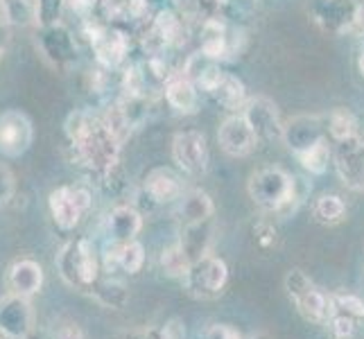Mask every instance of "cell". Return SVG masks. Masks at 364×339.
Returning a JSON list of instances; mask_svg holds the SVG:
<instances>
[{
	"label": "cell",
	"instance_id": "obj_1",
	"mask_svg": "<svg viewBox=\"0 0 364 339\" xmlns=\"http://www.w3.org/2000/svg\"><path fill=\"white\" fill-rule=\"evenodd\" d=\"M64 131L75 154V163L95 177L100 183L109 172L120 166L122 143L114 136L102 116H95L93 111L77 109L68 113L64 122Z\"/></svg>",
	"mask_w": 364,
	"mask_h": 339
},
{
	"label": "cell",
	"instance_id": "obj_2",
	"mask_svg": "<svg viewBox=\"0 0 364 339\" xmlns=\"http://www.w3.org/2000/svg\"><path fill=\"white\" fill-rule=\"evenodd\" d=\"M249 199L262 212H272L279 217H290L304 204L308 188L299 177L281 166H267L251 172L247 181Z\"/></svg>",
	"mask_w": 364,
	"mask_h": 339
},
{
	"label": "cell",
	"instance_id": "obj_3",
	"mask_svg": "<svg viewBox=\"0 0 364 339\" xmlns=\"http://www.w3.org/2000/svg\"><path fill=\"white\" fill-rule=\"evenodd\" d=\"M57 271L73 290L89 292L102 279V258L95 242L89 237L68 240L57 254Z\"/></svg>",
	"mask_w": 364,
	"mask_h": 339
},
{
	"label": "cell",
	"instance_id": "obj_4",
	"mask_svg": "<svg viewBox=\"0 0 364 339\" xmlns=\"http://www.w3.org/2000/svg\"><path fill=\"white\" fill-rule=\"evenodd\" d=\"M93 208V193L86 183H64L48 197V210L59 231H75Z\"/></svg>",
	"mask_w": 364,
	"mask_h": 339
},
{
	"label": "cell",
	"instance_id": "obj_5",
	"mask_svg": "<svg viewBox=\"0 0 364 339\" xmlns=\"http://www.w3.org/2000/svg\"><path fill=\"white\" fill-rule=\"evenodd\" d=\"M36 48H39L41 57L48 64L57 70L68 72L77 66V61H80L77 39H75V34L68 25H64V21L36 30Z\"/></svg>",
	"mask_w": 364,
	"mask_h": 339
},
{
	"label": "cell",
	"instance_id": "obj_6",
	"mask_svg": "<svg viewBox=\"0 0 364 339\" xmlns=\"http://www.w3.org/2000/svg\"><path fill=\"white\" fill-rule=\"evenodd\" d=\"M227 283H229V265L220 256L213 254L195 260L183 279L186 292L202 301L218 298L227 290Z\"/></svg>",
	"mask_w": 364,
	"mask_h": 339
},
{
	"label": "cell",
	"instance_id": "obj_7",
	"mask_svg": "<svg viewBox=\"0 0 364 339\" xmlns=\"http://www.w3.org/2000/svg\"><path fill=\"white\" fill-rule=\"evenodd\" d=\"M172 161L191 179L204 177L210 163L206 136L199 129H183L172 136Z\"/></svg>",
	"mask_w": 364,
	"mask_h": 339
},
{
	"label": "cell",
	"instance_id": "obj_8",
	"mask_svg": "<svg viewBox=\"0 0 364 339\" xmlns=\"http://www.w3.org/2000/svg\"><path fill=\"white\" fill-rule=\"evenodd\" d=\"M91 48L100 68L118 70L127 64L132 39L118 25H95L91 30Z\"/></svg>",
	"mask_w": 364,
	"mask_h": 339
},
{
	"label": "cell",
	"instance_id": "obj_9",
	"mask_svg": "<svg viewBox=\"0 0 364 339\" xmlns=\"http://www.w3.org/2000/svg\"><path fill=\"white\" fill-rule=\"evenodd\" d=\"M34 143L32 118L21 109H7L0 113V156L21 158Z\"/></svg>",
	"mask_w": 364,
	"mask_h": 339
},
{
	"label": "cell",
	"instance_id": "obj_10",
	"mask_svg": "<svg viewBox=\"0 0 364 339\" xmlns=\"http://www.w3.org/2000/svg\"><path fill=\"white\" fill-rule=\"evenodd\" d=\"M197 50H202L204 55L218 61L233 59V55L240 53V48H237V30H233L222 16H208L199 23Z\"/></svg>",
	"mask_w": 364,
	"mask_h": 339
},
{
	"label": "cell",
	"instance_id": "obj_11",
	"mask_svg": "<svg viewBox=\"0 0 364 339\" xmlns=\"http://www.w3.org/2000/svg\"><path fill=\"white\" fill-rule=\"evenodd\" d=\"M333 166L340 181L353 193H364V136L333 143Z\"/></svg>",
	"mask_w": 364,
	"mask_h": 339
},
{
	"label": "cell",
	"instance_id": "obj_12",
	"mask_svg": "<svg viewBox=\"0 0 364 339\" xmlns=\"http://www.w3.org/2000/svg\"><path fill=\"white\" fill-rule=\"evenodd\" d=\"M323 138H328V129H326V116H319V113H301V116H292L283 122L281 143L294 156L317 145Z\"/></svg>",
	"mask_w": 364,
	"mask_h": 339
},
{
	"label": "cell",
	"instance_id": "obj_13",
	"mask_svg": "<svg viewBox=\"0 0 364 339\" xmlns=\"http://www.w3.org/2000/svg\"><path fill=\"white\" fill-rule=\"evenodd\" d=\"M240 113L247 118L249 127L256 131L260 143L283 141V120L274 99L265 95H249Z\"/></svg>",
	"mask_w": 364,
	"mask_h": 339
},
{
	"label": "cell",
	"instance_id": "obj_14",
	"mask_svg": "<svg viewBox=\"0 0 364 339\" xmlns=\"http://www.w3.org/2000/svg\"><path fill=\"white\" fill-rule=\"evenodd\" d=\"M218 145L227 156L245 158L256 152L260 141L256 131L249 127V122L242 113H229L218 129Z\"/></svg>",
	"mask_w": 364,
	"mask_h": 339
},
{
	"label": "cell",
	"instance_id": "obj_15",
	"mask_svg": "<svg viewBox=\"0 0 364 339\" xmlns=\"http://www.w3.org/2000/svg\"><path fill=\"white\" fill-rule=\"evenodd\" d=\"M358 5V0H312L308 11L323 32L342 36L350 34Z\"/></svg>",
	"mask_w": 364,
	"mask_h": 339
},
{
	"label": "cell",
	"instance_id": "obj_16",
	"mask_svg": "<svg viewBox=\"0 0 364 339\" xmlns=\"http://www.w3.org/2000/svg\"><path fill=\"white\" fill-rule=\"evenodd\" d=\"M34 330V308L30 298L5 294L0 298V333L5 339H28Z\"/></svg>",
	"mask_w": 364,
	"mask_h": 339
},
{
	"label": "cell",
	"instance_id": "obj_17",
	"mask_svg": "<svg viewBox=\"0 0 364 339\" xmlns=\"http://www.w3.org/2000/svg\"><path fill=\"white\" fill-rule=\"evenodd\" d=\"M183 193L186 188L181 174H177L172 168H152L141 183V197L147 199L149 206L177 204Z\"/></svg>",
	"mask_w": 364,
	"mask_h": 339
},
{
	"label": "cell",
	"instance_id": "obj_18",
	"mask_svg": "<svg viewBox=\"0 0 364 339\" xmlns=\"http://www.w3.org/2000/svg\"><path fill=\"white\" fill-rule=\"evenodd\" d=\"M143 231V210L134 204H118L105 217V235L107 240L127 244L138 240V233Z\"/></svg>",
	"mask_w": 364,
	"mask_h": 339
},
{
	"label": "cell",
	"instance_id": "obj_19",
	"mask_svg": "<svg viewBox=\"0 0 364 339\" xmlns=\"http://www.w3.org/2000/svg\"><path fill=\"white\" fill-rule=\"evenodd\" d=\"M199 95L202 91L186 77L181 68L174 70L163 86V99L179 116H195L199 111Z\"/></svg>",
	"mask_w": 364,
	"mask_h": 339
},
{
	"label": "cell",
	"instance_id": "obj_20",
	"mask_svg": "<svg viewBox=\"0 0 364 339\" xmlns=\"http://www.w3.org/2000/svg\"><path fill=\"white\" fill-rule=\"evenodd\" d=\"M43 267L32 258H18L7 269V290L25 298H32L43 287Z\"/></svg>",
	"mask_w": 364,
	"mask_h": 339
},
{
	"label": "cell",
	"instance_id": "obj_21",
	"mask_svg": "<svg viewBox=\"0 0 364 339\" xmlns=\"http://www.w3.org/2000/svg\"><path fill=\"white\" fill-rule=\"evenodd\" d=\"M183 75L191 80L202 93H210V89L220 82V77L224 75V68L220 66L218 59H210L208 55H204L202 50H195L186 59L181 66Z\"/></svg>",
	"mask_w": 364,
	"mask_h": 339
},
{
	"label": "cell",
	"instance_id": "obj_22",
	"mask_svg": "<svg viewBox=\"0 0 364 339\" xmlns=\"http://www.w3.org/2000/svg\"><path fill=\"white\" fill-rule=\"evenodd\" d=\"M177 242L183 249V254L191 258V262L213 254V242H215V222L204 220V222H197V224L181 226Z\"/></svg>",
	"mask_w": 364,
	"mask_h": 339
},
{
	"label": "cell",
	"instance_id": "obj_23",
	"mask_svg": "<svg viewBox=\"0 0 364 339\" xmlns=\"http://www.w3.org/2000/svg\"><path fill=\"white\" fill-rule=\"evenodd\" d=\"M174 215H177V222L181 226L213 220V215H215V204H213L210 195L202 190V188H186L181 199L174 204Z\"/></svg>",
	"mask_w": 364,
	"mask_h": 339
},
{
	"label": "cell",
	"instance_id": "obj_24",
	"mask_svg": "<svg viewBox=\"0 0 364 339\" xmlns=\"http://www.w3.org/2000/svg\"><path fill=\"white\" fill-rule=\"evenodd\" d=\"M208 97H210L213 102H215L220 109L227 111V113H240L242 107L247 104L249 93H247L245 82H242L240 77H237V75L224 70V75L220 77V82L210 89Z\"/></svg>",
	"mask_w": 364,
	"mask_h": 339
},
{
	"label": "cell",
	"instance_id": "obj_25",
	"mask_svg": "<svg viewBox=\"0 0 364 339\" xmlns=\"http://www.w3.org/2000/svg\"><path fill=\"white\" fill-rule=\"evenodd\" d=\"M294 306H296L301 317H304L306 321H310V323H315V325H326V323H328V319L333 317V312H335L331 292L319 290L317 285H312L304 296H299L294 301Z\"/></svg>",
	"mask_w": 364,
	"mask_h": 339
},
{
	"label": "cell",
	"instance_id": "obj_26",
	"mask_svg": "<svg viewBox=\"0 0 364 339\" xmlns=\"http://www.w3.org/2000/svg\"><path fill=\"white\" fill-rule=\"evenodd\" d=\"M326 129H328V138L333 143H342L362 134L355 113L346 107H335L326 113Z\"/></svg>",
	"mask_w": 364,
	"mask_h": 339
},
{
	"label": "cell",
	"instance_id": "obj_27",
	"mask_svg": "<svg viewBox=\"0 0 364 339\" xmlns=\"http://www.w3.org/2000/svg\"><path fill=\"white\" fill-rule=\"evenodd\" d=\"M89 294L97 301L100 306L109 308V310H122L129 303L127 285L118 279H114V276H109V279H100L89 290Z\"/></svg>",
	"mask_w": 364,
	"mask_h": 339
},
{
	"label": "cell",
	"instance_id": "obj_28",
	"mask_svg": "<svg viewBox=\"0 0 364 339\" xmlns=\"http://www.w3.org/2000/svg\"><path fill=\"white\" fill-rule=\"evenodd\" d=\"M346 202L335 193H326L319 195L312 204V220L321 226H337L346 220Z\"/></svg>",
	"mask_w": 364,
	"mask_h": 339
},
{
	"label": "cell",
	"instance_id": "obj_29",
	"mask_svg": "<svg viewBox=\"0 0 364 339\" xmlns=\"http://www.w3.org/2000/svg\"><path fill=\"white\" fill-rule=\"evenodd\" d=\"M0 18L7 28H32L36 25V3L34 0H0Z\"/></svg>",
	"mask_w": 364,
	"mask_h": 339
},
{
	"label": "cell",
	"instance_id": "obj_30",
	"mask_svg": "<svg viewBox=\"0 0 364 339\" xmlns=\"http://www.w3.org/2000/svg\"><path fill=\"white\" fill-rule=\"evenodd\" d=\"M296 161L308 174H312V177H323L333 163V141L331 138H323L317 145H312L306 152H301Z\"/></svg>",
	"mask_w": 364,
	"mask_h": 339
},
{
	"label": "cell",
	"instance_id": "obj_31",
	"mask_svg": "<svg viewBox=\"0 0 364 339\" xmlns=\"http://www.w3.org/2000/svg\"><path fill=\"white\" fill-rule=\"evenodd\" d=\"M159 265H161V271L168 276V279H186L188 269H191V258L183 254V249L179 247V242H174L170 247H166L159 254Z\"/></svg>",
	"mask_w": 364,
	"mask_h": 339
},
{
	"label": "cell",
	"instance_id": "obj_32",
	"mask_svg": "<svg viewBox=\"0 0 364 339\" xmlns=\"http://www.w3.org/2000/svg\"><path fill=\"white\" fill-rule=\"evenodd\" d=\"M145 247L138 242V240H132L127 244H122L120 251H118V269L127 276H136L141 274L143 267H145Z\"/></svg>",
	"mask_w": 364,
	"mask_h": 339
},
{
	"label": "cell",
	"instance_id": "obj_33",
	"mask_svg": "<svg viewBox=\"0 0 364 339\" xmlns=\"http://www.w3.org/2000/svg\"><path fill=\"white\" fill-rule=\"evenodd\" d=\"M36 3V28L61 23L64 11L68 7V0H34Z\"/></svg>",
	"mask_w": 364,
	"mask_h": 339
},
{
	"label": "cell",
	"instance_id": "obj_34",
	"mask_svg": "<svg viewBox=\"0 0 364 339\" xmlns=\"http://www.w3.org/2000/svg\"><path fill=\"white\" fill-rule=\"evenodd\" d=\"M331 298L335 312H342V315H348L358 321L364 319V298H360L358 294L340 290V292H331Z\"/></svg>",
	"mask_w": 364,
	"mask_h": 339
},
{
	"label": "cell",
	"instance_id": "obj_35",
	"mask_svg": "<svg viewBox=\"0 0 364 339\" xmlns=\"http://www.w3.org/2000/svg\"><path fill=\"white\" fill-rule=\"evenodd\" d=\"M312 285H315V283L310 281V276L304 269H299V267L290 269L285 274V279H283V287H285L287 296H290L292 301H296L299 296H304Z\"/></svg>",
	"mask_w": 364,
	"mask_h": 339
},
{
	"label": "cell",
	"instance_id": "obj_36",
	"mask_svg": "<svg viewBox=\"0 0 364 339\" xmlns=\"http://www.w3.org/2000/svg\"><path fill=\"white\" fill-rule=\"evenodd\" d=\"M279 229H276V224L269 222V220H260L256 226H254V242L260 251H272L279 247Z\"/></svg>",
	"mask_w": 364,
	"mask_h": 339
},
{
	"label": "cell",
	"instance_id": "obj_37",
	"mask_svg": "<svg viewBox=\"0 0 364 339\" xmlns=\"http://www.w3.org/2000/svg\"><path fill=\"white\" fill-rule=\"evenodd\" d=\"M331 328L333 337L335 339H350L355 335V328H358V319L348 317V315H342V312H333V317L326 323Z\"/></svg>",
	"mask_w": 364,
	"mask_h": 339
},
{
	"label": "cell",
	"instance_id": "obj_38",
	"mask_svg": "<svg viewBox=\"0 0 364 339\" xmlns=\"http://www.w3.org/2000/svg\"><path fill=\"white\" fill-rule=\"evenodd\" d=\"M14 193H16V179L11 170L7 168V163L0 161V206L9 204L11 199H14Z\"/></svg>",
	"mask_w": 364,
	"mask_h": 339
},
{
	"label": "cell",
	"instance_id": "obj_39",
	"mask_svg": "<svg viewBox=\"0 0 364 339\" xmlns=\"http://www.w3.org/2000/svg\"><path fill=\"white\" fill-rule=\"evenodd\" d=\"M55 339H86V337H84V330L77 321L59 319L55 325Z\"/></svg>",
	"mask_w": 364,
	"mask_h": 339
},
{
	"label": "cell",
	"instance_id": "obj_40",
	"mask_svg": "<svg viewBox=\"0 0 364 339\" xmlns=\"http://www.w3.org/2000/svg\"><path fill=\"white\" fill-rule=\"evenodd\" d=\"M204 339H242V335L231 323H213L204 333Z\"/></svg>",
	"mask_w": 364,
	"mask_h": 339
},
{
	"label": "cell",
	"instance_id": "obj_41",
	"mask_svg": "<svg viewBox=\"0 0 364 339\" xmlns=\"http://www.w3.org/2000/svg\"><path fill=\"white\" fill-rule=\"evenodd\" d=\"M114 339H166L163 328H141V330H124Z\"/></svg>",
	"mask_w": 364,
	"mask_h": 339
},
{
	"label": "cell",
	"instance_id": "obj_42",
	"mask_svg": "<svg viewBox=\"0 0 364 339\" xmlns=\"http://www.w3.org/2000/svg\"><path fill=\"white\" fill-rule=\"evenodd\" d=\"M68 5L77 11V14H91L97 5H102V0H68Z\"/></svg>",
	"mask_w": 364,
	"mask_h": 339
},
{
	"label": "cell",
	"instance_id": "obj_43",
	"mask_svg": "<svg viewBox=\"0 0 364 339\" xmlns=\"http://www.w3.org/2000/svg\"><path fill=\"white\" fill-rule=\"evenodd\" d=\"M350 34H353V36H360V39H364V3L358 5L355 18H353V28H350Z\"/></svg>",
	"mask_w": 364,
	"mask_h": 339
},
{
	"label": "cell",
	"instance_id": "obj_44",
	"mask_svg": "<svg viewBox=\"0 0 364 339\" xmlns=\"http://www.w3.org/2000/svg\"><path fill=\"white\" fill-rule=\"evenodd\" d=\"M5 50H7V25L0 18V57L5 55Z\"/></svg>",
	"mask_w": 364,
	"mask_h": 339
},
{
	"label": "cell",
	"instance_id": "obj_45",
	"mask_svg": "<svg viewBox=\"0 0 364 339\" xmlns=\"http://www.w3.org/2000/svg\"><path fill=\"white\" fill-rule=\"evenodd\" d=\"M358 70H360V75L364 77V45L360 48V55H358Z\"/></svg>",
	"mask_w": 364,
	"mask_h": 339
},
{
	"label": "cell",
	"instance_id": "obj_46",
	"mask_svg": "<svg viewBox=\"0 0 364 339\" xmlns=\"http://www.w3.org/2000/svg\"><path fill=\"white\" fill-rule=\"evenodd\" d=\"M249 339H272L269 335H265V333H258V335H251Z\"/></svg>",
	"mask_w": 364,
	"mask_h": 339
},
{
	"label": "cell",
	"instance_id": "obj_47",
	"mask_svg": "<svg viewBox=\"0 0 364 339\" xmlns=\"http://www.w3.org/2000/svg\"><path fill=\"white\" fill-rule=\"evenodd\" d=\"M0 339H5V335H3V333H0Z\"/></svg>",
	"mask_w": 364,
	"mask_h": 339
}]
</instances>
